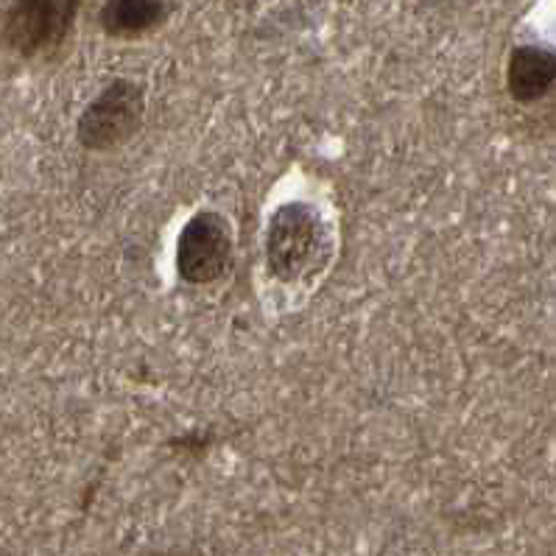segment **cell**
I'll use <instances>...</instances> for the list:
<instances>
[{
	"mask_svg": "<svg viewBox=\"0 0 556 556\" xmlns=\"http://www.w3.org/2000/svg\"><path fill=\"white\" fill-rule=\"evenodd\" d=\"M168 17L165 0H106L99 12V23L112 40H140L157 31Z\"/></svg>",
	"mask_w": 556,
	"mask_h": 556,
	"instance_id": "8992f818",
	"label": "cell"
},
{
	"mask_svg": "<svg viewBox=\"0 0 556 556\" xmlns=\"http://www.w3.org/2000/svg\"><path fill=\"white\" fill-rule=\"evenodd\" d=\"M146 118V90L131 79H115L87 104L76 138L87 151H112L129 143Z\"/></svg>",
	"mask_w": 556,
	"mask_h": 556,
	"instance_id": "3957f363",
	"label": "cell"
},
{
	"mask_svg": "<svg viewBox=\"0 0 556 556\" xmlns=\"http://www.w3.org/2000/svg\"><path fill=\"white\" fill-rule=\"evenodd\" d=\"M556 87V51L520 46L509 53L506 90L517 104H534Z\"/></svg>",
	"mask_w": 556,
	"mask_h": 556,
	"instance_id": "5b68a950",
	"label": "cell"
},
{
	"mask_svg": "<svg viewBox=\"0 0 556 556\" xmlns=\"http://www.w3.org/2000/svg\"><path fill=\"white\" fill-rule=\"evenodd\" d=\"M79 9L81 0H9L3 42L21 60H46L71 40Z\"/></svg>",
	"mask_w": 556,
	"mask_h": 556,
	"instance_id": "7a4b0ae2",
	"label": "cell"
},
{
	"mask_svg": "<svg viewBox=\"0 0 556 556\" xmlns=\"http://www.w3.org/2000/svg\"><path fill=\"white\" fill-rule=\"evenodd\" d=\"M333 257V232L319 207L289 202L277 207L266 227L268 275L286 286L308 282L328 268Z\"/></svg>",
	"mask_w": 556,
	"mask_h": 556,
	"instance_id": "6da1fadb",
	"label": "cell"
},
{
	"mask_svg": "<svg viewBox=\"0 0 556 556\" xmlns=\"http://www.w3.org/2000/svg\"><path fill=\"white\" fill-rule=\"evenodd\" d=\"M236 241L227 216L202 210L190 216L177 241V275L188 286H210L232 268Z\"/></svg>",
	"mask_w": 556,
	"mask_h": 556,
	"instance_id": "277c9868",
	"label": "cell"
}]
</instances>
